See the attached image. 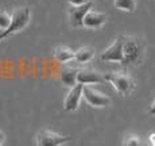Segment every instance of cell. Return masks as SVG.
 <instances>
[{
	"instance_id": "6da1fadb",
	"label": "cell",
	"mask_w": 155,
	"mask_h": 146,
	"mask_svg": "<svg viewBox=\"0 0 155 146\" xmlns=\"http://www.w3.org/2000/svg\"><path fill=\"white\" fill-rule=\"evenodd\" d=\"M11 23L4 31L0 32V42L3 39H5L7 37L12 34H16V32L22 31L23 29L30 23V19H31V12H30V8L27 7H22V8H16L12 14H11Z\"/></svg>"
},
{
	"instance_id": "7a4b0ae2",
	"label": "cell",
	"mask_w": 155,
	"mask_h": 146,
	"mask_svg": "<svg viewBox=\"0 0 155 146\" xmlns=\"http://www.w3.org/2000/svg\"><path fill=\"white\" fill-rule=\"evenodd\" d=\"M107 83L112 85L116 89V92L121 95V96H128L132 93L135 89V80L132 79L131 74L127 72H111L105 74Z\"/></svg>"
},
{
	"instance_id": "3957f363",
	"label": "cell",
	"mask_w": 155,
	"mask_h": 146,
	"mask_svg": "<svg viewBox=\"0 0 155 146\" xmlns=\"http://www.w3.org/2000/svg\"><path fill=\"white\" fill-rule=\"evenodd\" d=\"M143 54V45L135 37H126L124 35L123 46V62L121 65H135L139 64Z\"/></svg>"
},
{
	"instance_id": "277c9868",
	"label": "cell",
	"mask_w": 155,
	"mask_h": 146,
	"mask_svg": "<svg viewBox=\"0 0 155 146\" xmlns=\"http://www.w3.org/2000/svg\"><path fill=\"white\" fill-rule=\"evenodd\" d=\"M123 46H124V35H119L100 54V59L103 62H123Z\"/></svg>"
},
{
	"instance_id": "5b68a950",
	"label": "cell",
	"mask_w": 155,
	"mask_h": 146,
	"mask_svg": "<svg viewBox=\"0 0 155 146\" xmlns=\"http://www.w3.org/2000/svg\"><path fill=\"white\" fill-rule=\"evenodd\" d=\"M82 96L86 100V103L91 104L92 107H97V108L107 107L111 103V99L107 95H104L103 92H100L99 89H96L94 87H92V85H84Z\"/></svg>"
},
{
	"instance_id": "8992f818",
	"label": "cell",
	"mask_w": 155,
	"mask_h": 146,
	"mask_svg": "<svg viewBox=\"0 0 155 146\" xmlns=\"http://www.w3.org/2000/svg\"><path fill=\"white\" fill-rule=\"evenodd\" d=\"M69 141H70V137L61 135V134L50 131V130H41L37 134L38 146H61Z\"/></svg>"
},
{
	"instance_id": "52a82bcc",
	"label": "cell",
	"mask_w": 155,
	"mask_h": 146,
	"mask_svg": "<svg viewBox=\"0 0 155 146\" xmlns=\"http://www.w3.org/2000/svg\"><path fill=\"white\" fill-rule=\"evenodd\" d=\"M105 74L97 72L92 68H82L78 69L77 83L81 85H93V84H103L105 83Z\"/></svg>"
},
{
	"instance_id": "ba28073f",
	"label": "cell",
	"mask_w": 155,
	"mask_h": 146,
	"mask_svg": "<svg viewBox=\"0 0 155 146\" xmlns=\"http://www.w3.org/2000/svg\"><path fill=\"white\" fill-rule=\"evenodd\" d=\"M92 8H93V3L92 2L86 3V4H81V5H70V8H69L70 25L73 27H81V26H84V18Z\"/></svg>"
},
{
	"instance_id": "9c48e42d",
	"label": "cell",
	"mask_w": 155,
	"mask_h": 146,
	"mask_svg": "<svg viewBox=\"0 0 155 146\" xmlns=\"http://www.w3.org/2000/svg\"><path fill=\"white\" fill-rule=\"evenodd\" d=\"M82 89H84V85H81V84H77L69 89V92H68L66 97H65V100H64L65 111L71 112L78 108L81 97H82Z\"/></svg>"
},
{
	"instance_id": "30bf717a",
	"label": "cell",
	"mask_w": 155,
	"mask_h": 146,
	"mask_svg": "<svg viewBox=\"0 0 155 146\" xmlns=\"http://www.w3.org/2000/svg\"><path fill=\"white\" fill-rule=\"evenodd\" d=\"M107 22V15L104 12H99V11H94L92 8L86 16L84 18V27L88 29H99L104 23Z\"/></svg>"
},
{
	"instance_id": "8fae6325",
	"label": "cell",
	"mask_w": 155,
	"mask_h": 146,
	"mask_svg": "<svg viewBox=\"0 0 155 146\" xmlns=\"http://www.w3.org/2000/svg\"><path fill=\"white\" fill-rule=\"evenodd\" d=\"M77 76H78V69H76V68H71V66L62 68L61 74H59V77H61V81L64 83L65 85L70 87V88L78 84V83H77Z\"/></svg>"
},
{
	"instance_id": "7c38bea8",
	"label": "cell",
	"mask_w": 155,
	"mask_h": 146,
	"mask_svg": "<svg viewBox=\"0 0 155 146\" xmlns=\"http://www.w3.org/2000/svg\"><path fill=\"white\" fill-rule=\"evenodd\" d=\"M93 57H94V49L91 46L80 47V49L76 50V53H74V61L78 62V64H86V62H89Z\"/></svg>"
},
{
	"instance_id": "4fadbf2b",
	"label": "cell",
	"mask_w": 155,
	"mask_h": 146,
	"mask_svg": "<svg viewBox=\"0 0 155 146\" xmlns=\"http://www.w3.org/2000/svg\"><path fill=\"white\" fill-rule=\"evenodd\" d=\"M74 53L76 52H73L70 47L59 46V47H57V49L54 50V57H55L57 61L61 62V64H66V62L74 59Z\"/></svg>"
},
{
	"instance_id": "5bb4252c",
	"label": "cell",
	"mask_w": 155,
	"mask_h": 146,
	"mask_svg": "<svg viewBox=\"0 0 155 146\" xmlns=\"http://www.w3.org/2000/svg\"><path fill=\"white\" fill-rule=\"evenodd\" d=\"M115 7L121 11L134 12L136 8V0H115Z\"/></svg>"
},
{
	"instance_id": "9a60e30c",
	"label": "cell",
	"mask_w": 155,
	"mask_h": 146,
	"mask_svg": "<svg viewBox=\"0 0 155 146\" xmlns=\"http://www.w3.org/2000/svg\"><path fill=\"white\" fill-rule=\"evenodd\" d=\"M11 15L8 12H5V11L0 10V31H4L5 29L10 26L11 23Z\"/></svg>"
},
{
	"instance_id": "2e32d148",
	"label": "cell",
	"mask_w": 155,
	"mask_h": 146,
	"mask_svg": "<svg viewBox=\"0 0 155 146\" xmlns=\"http://www.w3.org/2000/svg\"><path fill=\"white\" fill-rule=\"evenodd\" d=\"M124 146H143L142 139L136 135H130L124 139Z\"/></svg>"
},
{
	"instance_id": "e0dca14e",
	"label": "cell",
	"mask_w": 155,
	"mask_h": 146,
	"mask_svg": "<svg viewBox=\"0 0 155 146\" xmlns=\"http://www.w3.org/2000/svg\"><path fill=\"white\" fill-rule=\"evenodd\" d=\"M70 5H81V4H86L89 3L91 0H68Z\"/></svg>"
},
{
	"instance_id": "ac0fdd59",
	"label": "cell",
	"mask_w": 155,
	"mask_h": 146,
	"mask_svg": "<svg viewBox=\"0 0 155 146\" xmlns=\"http://www.w3.org/2000/svg\"><path fill=\"white\" fill-rule=\"evenodd\" d=\"M148 141H150L151 146H155V133H151L150 135H148Z\"/></svg>"
},
{
	"instance_id": "d6986e66",
	"label": "cell",
	"mask_w": 155,
	"mask_h": 146,
	"mask_svg": "<svg viewBox=\"0 0 155 146\" xmlns=\"http://www.w3.org/2000/svg\"><path fill=\"white\" fill-rule=\"evenodd\" d=\"M150 114L155 115V100L153 102V104H151V106H150Z\"/></svg>"
},
{
	"instance_id": "ffe728a7",
	"label": "cell",
	"mask_w": 155,
	"mask_h": 146,
	"mask_svg": "<svg viewBox=\"0 0 155 146\" xmlns=\"http://www.w3.org/2000/svg\"><path fill=\"white\" fill-rule=\"evenodd\" d=\"M3 142H4V134L0 131V146H3Z\"/></svg>"
},
{
	"instance_id": "44dd1931",
	"label": "cell",
	"mask_w": 155,
	"mask_h": 146,
	"mask_svg": "<svg viewBox=\"0 0 155 146\" xmlns=\"http://www.w3.org/2000/svg\"><path fill=\"white\" fill-rule=\"evenodd\" d=\"M0 32H2V31H0Z\"/></svg>"
}]
</instances>
